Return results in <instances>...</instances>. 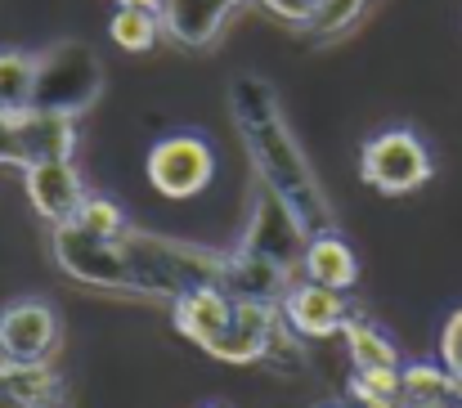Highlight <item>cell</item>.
<instances>
[{"mask_svg": "<svg viewBox=\"0 0 462 408\" xmlns=\"http://www.w3.org/2000/svg\"><path fill=\"white\" fill-rule=\"evenodd\" d=\"M400 400H404V404H454V400H458L454 373H449L440 359L400 364Z\"/></svg>", "mask_w": 462, "mask_h": 408, "instance_id": "2e32d148", "label": "cell"}, {"mask_svg": "<svg viewBox=\"0 0 462 408\" xmlns=\"http://www.w3.org/2000/svg\"><path fill=\"white\" fill-rule=\"evenodd\" d=\"M68 225H77V229L90 234V238H117L122 229H131L126 211H122L113 198H99V193H90V198L81 202L77 220H68Z\"/></svg>", "mask_w": 462, "mask_h": 408, "instance_id": "44dd1931", "label": "cell"}, {"mask_svg": "<svg viewBox=\"0 0 462 408\" xmlns=\"http://www.w3.org/2000/svg\"><path fill=\"white\" fill-rule=\"evenodd\" d=\"M54 261L59 270L86 287L117 292V296H149L180 301L193 287H225L229 252L180 243L166 234L122 229L117 238H90L77 225H54Z\"/></svg>", "mask_w": 462, "mask_h": 408, "instance_id": "6da1fadb", "label": "cell"}, {"mask_svg": "<svg viewBox=\"0 0 462 408\" xmlns=\"http://www.w3.org/2000/svg\"><path fill=\"white\" fill-rule=\"evenodd\" d=\"M234 319V296L225 287H193L180 301H171V323L180 337H189L198 350H207Z\"/></svg>", "mask_w": 462, "mask_h": 408, "instance_id": "4fadbf2b", "label": "cell"}, {"mask_svg": "<svg viewBox=\"0 0 462 408\" xmlns=\"http://www.w3.org/2000/svg\"><path fill=\"white\" fill-rule=\"evenodd\" d=\"M59 337H63L59 310L41 296H18L0 310V359L45 364L59 350Z\"/></svg>", "mask_w": 462, "mask_h": 408, "instance_id": "9c48e42d", "label": "cell"}, {"mask_svg": "<svg viewBox=\"0 0 462 408\" xmlns=\"http://www.w3.org/2000/svg\"><path fill=\"white\" fill-rule=\"evenodd\" d=\"M440 364L454 373V386H458V404H462V305L445 319L440 328Z\"/></svg>", "mask_w": 462, "mask_h": 408, "instance_id": "603a6c76", "label": "cell"}, {"mask_svg": "<svg viewBox=\"0 0 462 408\" xmlns=\"http://www.w3.org/2000/svg\"><path fill=\"white\" fill-rule=\"evenodd\" d=\"M265 14H274L279 23H297V27H310L314 18V5L310 0H256Z\"/></svg>", "mask_w": 462, "mask_h": 408, "instance_id": "cb8c5ba5", "label": "cell"}, {"mask_svg": "<svg viewBox=\"0 0 462 408\" xmlns=\"http://www.w3.org/2000/svg\"><path fill=\"white\" fill-rule=\"evenodd\" d=\"M211 180H216V148L207 135L175 131L149 148V184L162 198H171V202L198 198L211 189Z\"/></svg>", "mask_w": 462, "mask_h": 408, "instance_id": "8992f818", "label": "cell"}, {"mask_svg": "<svg viewBox=\"0 0 462 408\" xmlns=\"http://www.w3.org/2000/svg\"><path fill=\"white\" fill-rule=\"evenodd\" d=\"M247 0H166L162 5V32L184 50H207L220 27L234 18V9Z\"/></svg>", "mask_w": 462, "mask_h": 408, "instance_id": "7c38bea8", "label": "cell"}, {"mask_svg": "<svg viewBox=\"0 0 462 408\" xmlns=\"http://www.w3.org/2000/svg\"><path fill=\"white\" fill-rule=\"evenodd\" d=\"M350 400L364 404H382V400H400V368H355L346 382Z\"/></svg>", "mask_w": 462, "mask_h": 408, "instance_id": "7402d4cb", "label": "cell"}, {"mask_svg": "<svg viewBox=\"0 0 462 408\" xmlns=\"http://www.w3.org/2000/svg\"><path fill=\"white\" fill-rule=\"evenodd\" d=\"M36 99V54L0 50V113H27Z\"/></svg>", "mask_w": 462, "mask_h": 408, "instance_id": "ac0fdd59", "label": "cell"}, {"mask_svg": "<svg viewBox=\"0 0 462 408\" xmlns=\"http://www.w3.org/2000/svg\"><path fill=\"white\" fill-rule=\"evenodd\" d=\"M306 229L292 220V211L270 193V189H261V198H256V211H252V220H247V234H243V243H238V252L243 256H256V261H265V265H274V270H283L292 278V270L301 265V256H306Z\"/></svg>", "mask_w": 462, "mask_h": 408, "instance_id": "ba28073f", "label": "cell"}, {"mask_svg": "<svg viewBox=\"0 0 462 408\" xmlns=\"http://www.w3.org/2000/svg\"><path fill=\"white\" fill-rule=\"evenodd\" d=\"M99 90H104V68L86 45L63 41V45L36 54V99H32V108L81 117L99 99Z\"/></svg>", "mask_w": 462, "mask_h": 408, "instance_id": "3957f363", "label": "cell"}, {"mask_svg": "<svg viewBox=\"0 0 462 408\" xmlns=\"http://www.w3.org/2000/svg\"><path fill=\"white\" fill-rule=\"evenodd\" d=\"M364 408H409L404 400H382V404H364Z\"/></svg>", "mask_w": 462, "mask_h": 408, "instance_id": "484cf974", "label": "cell"}, {"mask_svg": "<svg viewBox=\"0 0 462 408\" xmlns=\"http://www.w3.org/2000/svg\"><path fill=\"white\" fill-rule=\"evenodd\" d=\"M341 341H346V355H350L355 368H400L395 341H391L377 323H368L364 314H350V319H346Z\"/></svg>", "mask_w": 462, "mask_h": 408, "instance_id": "e0dca14e", "label": "cell"}, {"mask_svg": "<svg viewBox=\"0 0 462 408\" xmlns=\"http://www.w3.org/2000/svg\"><path fill=\"white\" fill-rule=\"evenodd\" d=\"M368 5L373 0H314V18H310L306 32L314 41H337L364 18Z\"/></svg>", "mask_w": 462, "mask_h": 408, "instance_id": "ffe728a7", "label": "cell"}, {"mask_svg": "<svg viewBox=\"0 0 462 408\" xmlns=\"http://www.w3.org/2000/svg\"><path fill=\"white\" fill-rule=\"evenodd\" d=\"M108 36H113L117 50L144 54V50H153L157 36H162V18L149 14V9H117V14L108 18Z\"/></svg>", "mask_w": 462, "mask_h": 408, "instance_id": "d6986e66", "label": "cell"}, {"mask_svg": "<svg viewBox=\"0 0 462 408\" xmlns=\"http://www.w3.org/2000/svg\"><path fill=\"white\" fill-rule=\"evenodd\" d=\"M359 175L368 189L386 193V198H404L418 193L431 175H436V157L427 148V139L409 126H391L364 144L359 153Z\"/></svg>", "mask_w": 462, "mask_h": 408, "instance_id": "277c9868", "label": "cell"}, {"mask_svg": "<svg viewBox=\"0 0 462 408\" xmlns=\"http://www.w3.org/2000/svg\"><path fill=\"white\" fill-rule=\"evenodd\" d=\"M162 5H166V0H117V9H149L157 18H162Z\"/></svg>", "mask_w": 462, "mask_h": 408, "instance_id": "d4e9b609", "label": "cell"}, {"mask_svg": "<svg viewBox=\"0 0 462 408\" xmlns=\"http://www.w3.org/2000/svg\"><path fill=\"white\" fill-rule=\"evenodd\" d=\"M310 5H314V0H310Z\"/></svg>", "mask_w": 462, "mask_h": 408, "instance_id": "f546056e", "label": "cell"}, {"mask_svg": "<svg viewBox=\"0 0 462 408\" xmlns=\"http://www.w3.org/2000/svg\"><path fill=\"white\" fill-rule=\"evenodd\" d=\"M202 408H225V404H202Z\"/></svg>", "mask_w": 462, "mask_h": 408, "instance_id": "f1b7e54d", "label": "cell"}, {"mask_svg": "<svg viewBox=\"0 0 462 408\" xmlns=\"http://www.w3.org/2000/svg\"><path fill=\"white\" fill-rule=\"evenodd\" d=\"M409 408H454V404H409Z\"/></svg>", "mask_w": 462, "mask_h": 408, "instance_id": "4316f807", "label": "cell"}, {"mask_svg": "<svg viewBox=\"0 0 462 408\" xmlns=\"http://www.w3.org/2000/svg\"><path fill=\"white\" fill-rule=\"evenodd\" d=\"M23 184H27V202L32 211L45 220V225H68L77 220L81 202L90 198L86 193V180L72 162H36L23 171Z\"/></svg>", "mask_w": 462, "mask_h": 408, "instance_id": "8fae6325", "label": "cell"}, {"mask_svg": "<svg viewBox=\"0 0 462 408\" xmlns=\"http://www.w3.org/2000/svg\"><path fill=\"white\" fill-rule=\"evenodd\" d=\"M301 270H306L310 283H323L332 292H350L359 283V256L341 234H319V238L306 243Z\"/></svg>", "mask_w": 462, "mask_h": 408, "instance_id": "9a60e30c", "label": "cell"}, {"mask_svg": "<svg viewBox=\"0 0 462 408\" xmlns=\"http://www.w3.org/2000/svg\"><path fill=\"white\" fill-rule=\"evenodd\" d=\"M288 328L301 337V341H328V337H341L346 319H350V305H346V292H332L323 283H292L288 296L279 301Z\"/></svg>", "mask_w": 462, "mask_h": 408, "instance_id": "30bf717a", "label": "cell"}, {"mask_svg": "<svg viewBox=\"0 0 462 408\" xmlns=\"http://www.w3.org/2000/svg\"><path fill=\"white\" fill-rule=\"evenodd\" d=\"M63 377L45 364H18V359H0V400L14 408H63Z\"/></svg>", "mask_w": 462, "mask_h": 408, "instance_id": "5bb4252c", "label": "cell"}, {"mask_svg": "<svg viewBox=\"0 0 462 408\" xmlns=\"http://www.w3.org/2000/svg\"><path fill=\"white\" fill-rule=\"evenodd\" d=\"M319 408H346V404H319Z\"/></svg>", "mask_w": 462, "mask_h": 408, "instance_id": "83f0119b", "label": "cell"}, {"mask_svg": "<svg viewBox=\"0 0 462 408\" xmlns=\"http://www.w3.org/2000/svg\"><path fill=\"white\" fill-rule=\"evenodd\" d=\"M77 153V117L63 113H0V166H36V162H72Z\"/></svg>", "mask_w": 462, "mask_h": 408, "instance_id": "5b68a950", "label": "cell"}, {"mask_svg": "<svg viewBox=\"0 0 462 408\" xmlns=\"http://www.w3.org/2000/svg\"><path fill=\"white\" fill-rule=\"evenodd\" d=\"M283 332H288V319H283L279 305H270V301H238L234 296V319L207 346V355L220 359V364H234V368L261 364V359L274 355V346H279Z\"/></svg>", "mask_w": 462, "mask_h": 408, "instance_id": "52a82bcc", "label": "cell"}, {"mask_svg": "<svg viewBox=\"0 0 462 408\" xmlns=\"http://www.w3.org/2000/svg\"><path fill=\"white\" fill-rule=\"evenodd\" d=\"M229 113H234V126L243 135L247 157H252V171L261 175V189H270L292 211V220L306 229V238L337 234L332 198L292 131L274 86L256 72H238L229 86Z\"/></svg>", "mask_w": 462, "mask_h": 408, "instance_id": "7a4b0ae2", "label": "cell"}]
</instances>
